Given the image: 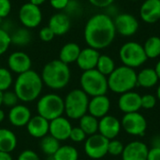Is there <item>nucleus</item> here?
<instances>
[{"label":"nucleus","mask_w":160,"mask_h":160,"mask_svg":"<svg viewBox=\"0 0 160 160\" xmlns=\"http://www.w3.org/2000/svg\"><path fill=\"white\" fill-rule=\"evenodd\" d=\"M83 36L88 47L98 51L109 47L116 36L113 19L105 13L93 15L85 23Z\"/></svg>","instance_id":"f257e3e1"},{"label":"nucleus","mask_w":160,"mask_h":160,"mask_svg":"<svg viewBox=\"0 0 160 160\" xmlns=\"http://www.w3.org/2000/svg\"><path fill=\"white\" fill-rule=\"evenodd\" d=\"M43 82L41 76L35 70L19 74L14 84V92L22 102H32L41 94Z\"/></svg>","instance_id":"f03ea898"},{"label":"nucleus","mask_w":160,"mask_h":160,"mask_svg":"<svg viewBox=\"0 0 160 160\" xmlns=\"http://www.w3.org/2000/svg\"><path fill=\"white\" fill-rule=\"evenodd\" d=\"M40 76L43 84L47 87L52 90H60L68 84L71 73L68 65L55 59L48 62L43 67Z\"/></svg>","instance_id":"7ed1b4c3"},{"label":"nucleus","mask_w":160,"mask_h":160,"mask_svg":"<svg viewBox=\"0 0 160 160\" xmlns=\"http://www.w3.org/2000/svg\"><path fill=\"white\" fill-rule=\"evenodd\" d=\"M107 79L109 89L116 94L122 95L137 86V72L134 68L124 65L115 68Z\"/></svg>","instance_id":"20e7f679"},{"label":"nucleus","mask_w":160,"mask_h":160,"mask_svg":"<svg viewBox=\"0 0 160 160\" xmlns=\"http://www.w3.org/2000/svg\"><path fill=\"white\" fill-rule=\"evenodd\" d=\"M80 83L82 90L88 97L92 98L106 95L109 89L107 77L96 68L83 71L80 79Z\"/></svg>","instance_id":"39448f33"},{"label":"nucleus","mask_w":160,"mask_h":160,"mask_svg":"<svg viewBox=\"0 0 160 160\" xmlns=\"http://www.w3.org/2000/svg\"><path fill=\"white\" fill-rule=\"evenodd\" d=\"M89 98L82 89L71 90L64 99L65 112L70 119H80L88 112Z\"/></svg>","instance_id":"423d86ee"},{"label":"nucleus","mask_w":160,"mask_h":160,"mask_svg":"<svg viewBox=\"0 0 160 160\" xmlns=\"http://www.w3.org/2000/svg\"><path fill=\"white\" fill-rule=\"evenodd\" d=\"M37 111L38 115L52 121L65 112L64 99L57 94H46L38 100Z\"/></svg>","instance_id":"0eeeda50"},{"label":"nucleus","mask_w":160,"mask_h":160,"mask_svg":"<svg viewBox=\"0 0 160 160\" xmlns=\"http://www.w3.org/2000/svg\"><path fill=\"white\" fill-rule=\"evenodd\" d=\"M119 57L124 66L136 68L147 61V56L142 45L136 41H128L123 44L119 50Z\"/></svg>","instance_id":"6e6552de"},{"label":"nucleus","mask_w":160,"mask_h":160,"mask_svg":"<svg viewBox=\"0 0 160 160\" xmlns=\"http://www.w3.org/2000/svg\"><path fill=\"white\" fill-rule=\"evenodd\" d=\"M110 140L99 133L86 138L84 142V152L92 159H100L108 154V145Z\"/></svg>","instance_id":"1a4fd4ad"},{"label":"nucleus","mask_w":160,"mask_h":160,"mask_svg":"<svg viewBox=\"0 0 160 160\" xmlns=\"http://www.w3.org/2000/svg\"><path fill=\"white\" fill-rule=\"evenodd\" d=\"M121 126L129 135L143 136L147 129V121L139 112L125 113L121 121Z\"/></svg>","instance_id":"9d476101"},{"label":"nucleus","mask_w":160,"mask_h":160,"mask_svg":"<svg viewBox=\"0 0 160 160\" xmlns=\"http://www.w3.org/2000/svg\"><path fill=\"white\" fill-rule=\"evenodd\" d=\"M19 20L25 28L31 29L38 27L42 21L40 8L30 2L23 4L19 9Z\"/></svg>","instance_id":"9b49d317"},{"label":"nucleus","mask_w":160,"mask_h":160,"mask_svg":"<svg viewBox=\"0 0 160 160\" xmlns=\"http://www.w3.org/2000/svg\"><path fill=\"white\" fill-rule=\"evenodd\" d=\"M116 33L123 37H131L139 30V22L130 13H120L113 19Z\"/></svg>","instance_id":"f8f14e48"},{"label":"nucleus","mask_w":160,"mask_h":160,"mask_svg":"<svg viewBox=\"0 0 160 160\" xmlns=\"http://www.w3.org/2000/svg\"><path fill=\"white\" fill-rule=\"evenodd\" d=\"M121 128V122L112 115L107 114L98 121V132L108 140L115 139L119 135Z\"/></svg>","instance_id":"ddd939ff"},{"label":"nucleus","mask_w":160,"mask_h":160,"mask_svg":"<svg viewBox=\"0 0 160 160\" xmlns=\"http://www.w3.org/2000/svg\"><path fill=\"white\" fill-rule=\"evenodd\" d=\"M72 128L73 127L67 118L60 116L50 121L49 134L59 142L67 141L68 139H69Z\"/></svg>","instance_id":"4468645a"},{"label":"nucleus","mask_w":160,"mask_h":160,"mask_svg":"<svg viewBox=\"0 0 160 160\" xmlns=\"http://www.w3.org/2000/svg\"><path fill=\"white\" fill-rule=\"evenodd\" d=\"M8 66L9 70L19 75L31 69L32 60L30 56L23 52H14L10 53L8 58Z\"/></svg>","instance_id":"2eb2a0df"},{"label":"nucleus","mask_w":160,"mask_h":160,"mask_svg":"<svg viewBox=\"0 0 160 160\" xmlns=\"http://www.w3.org/2000/svg\"><path fill=\"white\" fill-rule=\"evenodd\" d=\"M118 107L124 113L138 112L142 109V96L133 91L124 93L118 99Z\"/></svg>","instance_id":"dca6fc26"},{"label":"nucleus","mask_w":160,"mask_h":160,"mask_svg":"<svg viewBox=\"0 0 160 160\" xmlns=\"http://www.w3.org/2000/svg\"><path fill=\"white\" fill-rule=\"evenodd\" d=\"M147 145L140 141H133L125 145L122 153L123 160H147L148 156Z\"/></svg>","instance_id":"f3484780"},{"label":"nucleus","mask_w":160,"mask_h":160,"mask_svg":"<svg viewBox=\"0 0 160 160\" xmlns=\"http://www.w3.org/2000/svg\"><path fill=\"white\" fill-rule=\"evenodd\" d=\"M141 19L149 24L160 20V0H145L140 8Z\"/></svg>","instance_id":"a211bd4d"},{"label":"nucleus","mask_w":160,"mask_h":160,"mask_svg":"<svg viewBox=\"0 0 160 160\" xmlns=\"http://www.w3.org/2000/svg\"><path fill=\"white\" fill-rule=\"evenodd\" d=\"M111 109L110 98L106 95L93 97L89 99L88 104V112L96 118H102L108 114Z\"/></svg>","instance_id":"6ab92c4d"},{"label":"nucleus","mask_w":160,"mask_h":160,"mask_svg":"<svg viewBox=\"0 0 160 160\" xmlns=\"http://www.w3.org/2000/svg\"><path fill=\"white\" fill-rule=\"evenodd\" d=\"M50 121L40 115L32 116L26 125L27 132L30 136L36 139H42L49 134Z\"/></svg>","instance_id":"aec40b11"},{"label":"nucleus","mask_w":160,"mask_h":160,"mask_svg":"<svg viewBox=\"0 0 160 160\" xmlns=\"http://www.w3.org/2000/svg\"><path fill=\"white\" fill-rule=\"evenodd\" d=\"M99 55L100 53L98 52V50L93 49L91 47H87L81 50V52L79 54L76 63L78 67L83 71L95 69L97 68Z\"/></svg>","instance_id":"412c9836"},{"label":"nucleus","mask_w":160,"mask_h":160,"mask_svg":"<svg viewBox=\"0 0 160 160\" xmlns=\"http://www.w3.org/2000/svg\"><path fill=\"white\" fill-rule=\"evenodd\" d=\"M31 117L32 114L29 108L22 104H17L16 106L10 108L8 112L9 123L16 128L26 127Z\"/></svg>","instance_id":"4be33fe9"},{"label":"nucleus","mask_w":160,"mask_h":160,"mask_svg":"<svg viewBox=\"0 0 160 160\" xmlns=\"http://www.w3.org/2000/svg\"><path fill=\"white\" fill-rule=\"evenodd\" d=\"M70 19L69 16L66 13L59 12L53 14L50 20L48 26L52 29L55 36H63L67 34L70 29Z\"/></svg>","instance_id":"5701e85b"},{"label":"nucleus","mask_w":160,"mask_h":160,"mask_svg":"<svg viewBox=\"0 0 160 160\" xmlns=\"http://www.w3.org/2000/svg\"><path fill=\"white\" fill-rule=\"evenodd\" d=\"M81 47L75 42L66 43L59 52V60L68 65L77 61L81 52Z\"/></svg>","instance_id":"b1692460"},{"label":"nucleus","mask_w":160,"mask_h":160,"mask_svg":"<svg viewBox=\"0 0 160 160\" xmlns=\"http://www.w3.org/2000/svg\"><path fill=\"white\" fill-rule=\"evenodd\" d=\"M159 79L155 68H146L142 69L139 73H137V85L143 88H151L154 87Z\"/></svg>","instance_id":"393cba45"},{"label":"nucleus","mask_w":160,"mask_h":160,"mask_svg":"<svg viewBox=\"0 0 160 160\" xmlns=\"http://www.w3.org/2000/svg\"><path fill=\"white\" fill-rule=\"evenodd\" d=\"M17 147L15 133L8 128H0V151L11 153Z\"/></svg>","instance_id":"a878e982"},{"label":"nucleus","mask_w":160,"mask_h":160,"mask_svg":"<svg viewBox=\"0 0 160 160\" xmlns=\"http://www.w3.org/2000/svg\"><path fill=\"white\" fill-rule=\"evenodd\" d=\"M80 128L84 131L87 136L94 135L98 131V120L89 113L84 114L80 119Z\"/></svg>","instance_id":"bb28decb"},{"label":"nucleus","mask_w":160,"mask_h":160,"mask_svg":"<svg viewBox=\"0 0 160 160\" xmlns=\"http://www.w3.org/2000/svg\"><path fill=\"white\" fill-rule=\"evenodd\" d=\"M60 146V142L51 135H46L40 140L39 142L41 152L49 157H52Z\"/></svg>","instance_id":"cd10ccee"},{"label":"nucleus","mask_w":160,"mask_h":160,"mask_svg":"<svg viewBox=\"0 0 160 160\" xmlns=\"http://www.w3.org/2000/svg\"><path fill=\"white\" fill-rule=\"evenodd\" d=\"M147 58L154 59L160 55V38L158 36L150 37L142 45Z\"/></svg>","instance_id":"c85d7f7f"},{"label":"nucleus","mask_w":160,"mask_h":160,"mask_svg":"<svg viewBox=\"0 0 160 160\" xmlns=\"http://www.w3.org/2000/svg\"><path fill=\"white\" fill-rule=\"evenodd\" d=\"M11 44L16 46H26L32 39V35L28 28L20 27L10 35Z\"/></svg>","instance_id":"c756f323"},{"label":"nucleus","mask_w":160,"mask_h":160,"mask_svg":"<svg viewBox=\"0 0 160 160\" xmlns=\"http://www.w3.org/2000/svg\"><path fill=\"white\" fill-rule=\"evenodd\" d=\"M53 160H78V150L71 145H61L52 157Z\"/></svg>","instance_id":"7c9ffc66"},{"label":"nucleus","mask_w":160,"mask_h":160,"mask_svg":"<svg viewBox=\"0 0 160 160\" xmlns=\"http://www.w3.org/2000/svg\"><path fill=\"white\" fill-rule=\"evenodd\" d=\"M96 69H98L101 74L108 77L115 69V63L111 56L106 54H100Z\"/></svg>","instance_id":"2f4dec72"},{"label":"nucleus","mask_w":160,"mask_h":160,"mask_svg":"<svg viewBox=\"0 0 160 160\" xmlns=\"http://www.w3.org/2000/svg\"><path fill=\"white\" fill-rule=\"evenodd\" d=\"M13 78L9 69L6 68H0V91H7L12 84Z\"/></svg>","instance_id":"473e14b6"},{"label":"nucleus","mask_w":160,"mask_h":160,"mask_svg":"<svg viewBox=\"0 0 160 160\" xmlns=\"http://www.w3.org/2000/svg\"><path fill=\"white\" fill-rule=\"evenodd\" d=\"M19 98L14 91H5L2 94V105L12 108L18 104Z\"/></svg>","instance_id":"72a5a7b5"},{"label":"nucleus","mask_w":160,"mask_h":160,"mask_svg":"<svg viewBox=\"0 0 160 160\" xmlns=\"http://www.w3.org/2000/svg\"><path fill=\"white\" fill-rule=\"evenodd\" d=\"M124 144L122 142L118 141V140H110L109 142V145H108V154H110L111 156H121L123 151H124Z\"/></svg>","instance_id":"f704fd0d"},{"label":"nucleus","mask_w":160,"mask_h":160,"mask_svg":"<svg viewBox=\"0 0 160 160\" xmlns=\"http://www.w3.org/2000/svg\"><path fill=\"white\" fill-rule=\"evenodd\" d=\"M11 44L10 35L5 29L0 28V56L3 55Z\"/></svg>","instance_id":"c9c22d12"},{"label":"nucleus","mask_w":160,"mask_h":160,"mask_svg":"<svg viewBox=\"0 0 160 160\" xmlns=\"http://www.w3.org/2000/svg\"><path fill=\"white\" fill-rule=\"evenodd\" d=\"M86 136L87 135L80 127H75V128H72L71 129L69 139L74 142H82L86 140Z\"/></svg>","instance_id":"e433bc0d"},{"label":"nucleus","mask_w":160,"mask_h":160,"mask_svg":"<svg viewBox=\"0 0 160 160\" xmlns=\"http://www.w3.org/2000/svg\"><path fill=\"white\" fill-rule=\"evenodd\" d=\"M157 104V98L153 95L147 94L142 96V108L145 110L153 109Z\"/></svg>","instance_id":"4c0bfd02"},{"label":"nucleus","mask_w":160,"mask_h":160,"mask_svg":"<svg viewBox=\"0 0 160 160\" xmlns=\"http://www.w3.org/2000/svg\"><path fill=\"white\" fill-rule=\"evenodd\" d=\"M38 36H39V38H40L42 41H44V42H50V41H52V40L54 38V37H55L54 33L52 31V29H51L48 25L42 27V28L39 30Z\"/></svg>","instance_id":"58836bf2"},{"label":"nucleus","mask_w":160,"mask_h":160,"mask_svg":"<svg viewBox=\"0 0 160 160\" xmlns=\"http://www.w3.org/2000/svg\"><path fill=\"white\" fill-rule=\"evenodd\" d=\"M11 10L10 0H0V18H6Z\"/></svg>","instance_id":"ea45409f"},{"label":"nucleus","mask_w":160,"mask_h":160,"mask_svg":"<svg viewBox=\"0 0 160 160\" xmlns=\"http://www.w3.org/2000/svg\"><path fill=\"white\" fill-rule=\"evenodd\" d=\"M17 160H40V158L35 151L28 149V150L22 151L19 155Z\"/></svg>","instance_id":"a19ab883"},{"label":"nucleus","mask_w":160,"mask_h":160,"mask_svg":"<svg viewBox=\"0 0 160 160\" xmlns=\"http://www.w3.org/2000/svg\"><path fill=\"white\" fill-rule=\"evenodd\" d=\"M80 9H81V6H80V4L76 0H69L67 8H65V10L67 11V13L68 12L70 14L71 13H73V14L79 13L80 12Z\"/></svg>","instance_id":"79ce46f5"},{"label":"nucleus","mask_w":160,"mask_h":160,"mask_svg":"<svg viewBox=\"0 0 160 160\" xmlns=\"http://www.w3.org/2000/svg\"><path fill=\"white\" fill-rule=\"evenodd\" d=\"M69 0H50L51 6L57 10H65Z\"/></svg>","instance_id":"37998d69"},{"label":"nucleus","mask_w":160,"mask_h":160,"mask_svg":"<svg viewBox=\"0 0 160 160\" xmlns=\"http://www.w3.org/2000/svg\"><path fill=\"white\" fill-rule=\"evenodd\" d=\"M91 5L97 8H109L112 5L114 0H88Z\"/></svg>","instance_id":"c03bdc74"},{"label":"nucleus","mask_w":160,"mask_h":160,"mask_svg":"<svg viewBox=\"0 0 160 160\" xmlns=\"http://www.w3.org/2000/svg\"><path fill=\"white\" fill-rule=\"evenodd\" d=\"M147 160H160V148L152 147L148 151Z\"/></svg>","instance_id":"a18cd8bd"},{"label":"nucleus","mask_w":160,"mask_h":160,"mask_svg":"<svg viewBox=\"0 0 160 160\" xmlns=\"http://www.w3.org/2000/svg\"><path fill=\"white\" fill-rule=\"evenodd\" d=\"M151 144L154 148H160V134L155 135L151 139Z\"/></svg>","instance_id":"49530a36"},{"label":"nucleus","mask_w":160,"mask_h":160,"mask_svg":"<svg viewBox=\"0 0 160 160\" xmlns=\"http://www.w3.org/2000/svg\"><path fill=\"white\" fill-rule=\"evenodd\" d=\"M0 160H13L10 153H6L0 151Z\"/></svg>","instance_id":"de8ad7c7"},{"label":"nucleus","mask_w":160,"mask_h":160,"mask_svg":"<svg viewBox=\"0 0 160 160\" xmlns=\"http://www.w3.org/2000/svg\"><path fill=\"white\" fill-rule=\"evenodd\" d=\"M45 1H46V0H29L30 3H32V4L36 5V6H38V7H39L40 5H42Z\"/></svg>","instance_id":"09e8293b"},{"label":"nucleus","mask_w":160,"mask_h":160,"mask_svg":"<svg viewBox=\"0 0 160 160\" xmlns=\"http://www.w3.org/2000/svg\"><path fill=\"white\" fill-rule=\"evenodd\" d=\"M155 70H156V72H157V74H158V79L160 80V60L157 63V65H156V67H155Z\"/></svg>","instance_id":"8fccbe9b"},{"label":"nucleus","mask_w":160,"mask_h":160,"mask_svg":"<svg viewBox=\"0 0 160 160\" xmlns=\"http://www.w3.org/2000/svg\"><path fill=\"white\" fill-rule=\"evenodd\" d=\"M5 116H6V115H5V112H4V111L0 109V123L4 121V119H5Z\"/></svg>","instance_id":"3c124183"},{"label":"nucleus","mask_w":160,"mask_h":160,"mask_svg":"<svg viewBox=\"0 0 160 160\" xmlns=\"http://www.w3.org/2000/svg\"><path fill=\"white\" fill-rule=\"evenodd\" d=\"M157 98H158V100H160V84L158 85V89H157Z\"/></svg>","instance_id":"603ef678"},{"label":"nucleus","mask_w":160,"mask_h":160,"mask_svg":"<svg viewBox=\"0 0 160 160\" xmlns=\"http://www.w3.org/2000/svg\"><path fill=\"white\" fill-rule=\"evenodd\" d=\"M2 94H3V92L0 91V108L2 106Z\"/></svg>","instance_id":"864d4df0"},{"label":"nucleus","mask_w":160,"mask_h":160,"mask_svg":"<svg viewBox=\"0 0 160 160\" xmlns=\"http://www.w3.org/2000/svg\"><path fill=\"white\" fill-rule=\"evenodd\" d=\"M1 22H2V19L0 18V26H1Z\"/></svg>","instance_id":"5fc2aeb1"},{"label":"nucleus","mask_w":160,"mask_h":160,"mask_svg":"<svg viewBox=\"0 0 160 160\" xmlns=\"http://www.w3.org/2000/svg\"><path fill=\"white\" fill-rule=\"evenodd\" d=\"M130 1H137V0H130Z\"/></svg>","instance_id":"6e6d98bb"}]
</instances>
